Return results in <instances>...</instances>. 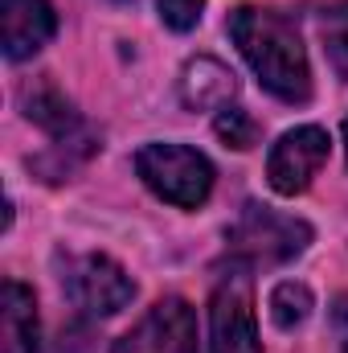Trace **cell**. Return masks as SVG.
<instances>
[{
	"label": "cell",
	"instance_id": "obj_1",
	"mask_svg": "<svg viewBox=\"0 0 348 353\" xmlns=\"http://www.w3.org/2000/svg\"><path fill=\"white\" fill-rule=\"evenodd\" d=\"M230 37L242 50V58L250 62V70L259 74V83L283 103H307L312 99V66H307V50L299 41V29L259 4H238L230 12Z\"/></svg>",
	"mask_w": 348,
	"mask_h": 353
},
{
	"label": "cell",
	"instance_id": "obj_15",
	"mask_svg": "<svg viewBox=\"0 0 348 353\" xmlns=\"http://www.w3.org/2000/svg\"><path fill=\"white\" fill-rule=\"evenodd\" d=\"M201 12H205V0H160V21L168 29H176V33L197 29Z\"/></svg>",
	"mask_w": 348,
	"mask_h": 353
},
{
	"label": "cell",
	"instance_id": "obj_4",
	"mask_svg": "<svg viewBox=\"0 0 348 353\" xmlns=\"http://www.w3.org/2000/svg\"><path fill=\"white\" fill-rule=\"evenodd\" d=\"M209 345L213 353H262L254 325V292L246 263H234L209 300Z\"/></svg>",
	"mask_w": 348,
	"mask_h": 353
},
{
	"label": "cell",
	"instance_id": "obj_2",
	"mask_svg": "<svg viewBox=\"0 0 348 353\" xmlns=\"http://www.w3.org/2000/svg\"><path fill=\"white\" fill-rule=\"evenodd\" d=\"M135 173L156 197L180 210H197L213 189V165L184 144H144L135 152Z\"/></svg>",
	"mask_w": 348,
	"mask_h": 353
},
{
	"label": "cell",
	"instance_id": "obj_5",
	"mask_svg": "<svg viewBox=\"0 0 348 353\" xmlns=\"http://www.w3.org/2000/svg\"><path fill=\"white\" fill-rule=\"evenodd\" d=\"M62 283H66L70 300L83 312H90V316H115L135 296L131 275L115 259H107V255H78V259H70Z\"/></svg>",
	"mask_w": 348,
	"mask_h": 353
},
{
	"label": "cell",
	"instance_id": "obj_13",
	"mask_svg": "<svg viewBox=\"0 0 348 353\" xmlns=\"http://www.w3.org/2000/svg\"><path fill=\"white\" fill-rule=\"evenodd\" d=\"M307 312H312V292H307L303 283L287 279V283H279V288L270 292V321H274L279 329H295V325H303Z\"/></svg>",
	"mask_w": 348,
	"mask_h": 353
},
{
	"label": "cell",
	"instance_id": "obj_12",
	"mask_svg": "<svg viewBox=\"0 0 348 353\" xmlns=\"http://www.w3.org/2000/svg\"><path fill=\"white\" fill-rule=\"evenodd\" d=\"M320 37H324V50H328V62L332 70L348 79V0H336L324 8L320 17Z\"/></svg>",
	"mask_w": 348,
	"mask_h": 353
},
{
	"label": "cell",
	"instance_id": "obj_7",
	"mask_svg": "<svg viewBox=\"0 0 348 353\" xmlns=\"http://www.w3.org/2000/svg\"><path fill=\"white\" fill-rule=\"evenodd\" d=\"M328 148H332V140H328V132L316 128V123L279 136V144H274L270 157H266V181H270V189H274L279 197L303 193V189L312 185V176L328 165Z\"/></svg>",
	"mask_w": 348,
	"mask_h": 353
},
{
	"label": "cell",
	"instance_id": "obj_8",
	"mask_svg": "<svg viewBox=\"0 0 348 353\" xmlns=\"http://www.w3.org/2000/svg\"><path fill=\"white\" fill-rule=\"evenodd\" d=\"M25 115L37 123V128H45L50 132V140H54V148L66 157V152H74V157H90L94 148H98V140L90 136V128L78 119V111L58 94L54 87H37V90H25Z\"/></svg>",
	"mask_w": 348,
	"mask_h": 353
},
{
	"label": "cell",
	"instance_id": "obj_3",
	"mask_svg": "<svg viewBox=\"0 0 348 353\" xmlns=\"http://www.w3.org/2000/svg\"><path fill=\"white\" fill-rule=\"evenodd\" d=\"M226 243H230V255L238 259H250V263H287L295 255L307 251L312 243V226L291 218V214H279V210H266V205H246L238 214V222L226 230Z\"/></svg>",
	"mask_w": 348,
	"mask_h": 353
},
{
	"label": "cell",
	"instance_id": "obj_11",
	"mask_svg": "<svg viewBox=\"0 0 348 353\" xmlns=\"http://www.w3.org/2000/svg\"><path fill=\"white\" fill-rule=\"evenodd\" d=\"M234 94H238V79H234V70H226L217 58H197V62L184 66L180 99H184L193 111H221V107H230Z\"/></svg>",
	"mask_w": 348,
	"mask_h": 353
},
{
	"label": "cell",
	"instance_id": "obj_17",
	"mask_svg": "<svg viewBox=\"0 0 348 353\" xmlns=\"http://www.w3.org/2000/svg\"><path fill=\"white\" fill-rule=\"evenodd\" d=\"M345 148H348V119H345Z\"/></svg>",
	"mask_w": 348,
	"mask_h": 353
},
{
	"label": "cell",
	"instance_id": "obj_10",
	"mask_svg": "<svg viewBox=\"0 0 348 353\" xmlns=\"http://www.w3.org/2000/svg\"><path fill=\"white\" fill-rule=\"evenodd\" d=\"M0 353H37V300L21 279L0 292Z\"/></svg>",
	"mask_w": 348,
	"mask_h": 353
},
{
	"label": "cell",
	"instance_id": "obj_6",
	"mask_svg": "<svg viewBox=\"0 0 348 353\" xmlns=\"http://www.w3.org/2000/svg\"><path fill=\"white\" fill-rule=\"evenodd\" d=\"M111 353H197V312L188 300L164 296L148 308V316L123 333Z\"/></svg>",
	"mask_w": 348,
	"mask_h": 353
},
{
	"label": "cell",
	"instance_id": "obj_16",
	"mask_svg": "<svg viewBox=\"0 0 348 353\" xmlns=\"http://www.w3.org/2000/svg\"><path fill=\"white\" fill-rule=\"evenodd\" d=\"M332 325H336V337H340V353H348V292L332 304Z\"/></svg>",
	"mask_w": 348,
	"mask_h": 353
},
{
	"label": "cell",
	"instance_id": "obj_9",
	"mask_svg": "<svg viewBox=\"0 0 348 353\" xmlns=\"http://www.w3.org/2000/svg\"><path fill=\"white\" fill-rule=\"evenodd\" d=\"M58 29L50 0H0V33H4V58L21 62L33 58Z\"/></svg>",
	"mask_w": 348,
	"mask_h": 353
},
{
	"label": "cell",
	"instance_id": "obj_14",
	"mask_svg": "<svg viewBox=\"0 0 348 353\" xmlns=\"http://www.w3.org/2000/svg\"><path fill=\"white\" fill-rule=\"evenodd\" d=\"M213 128H217V136L230 144V148H254L259 144V123L242 111V107H221L217 111V119H213Z\"/></svg>",
	"mask_w": 348,
	"mask_h": 353
}]
</instances>
